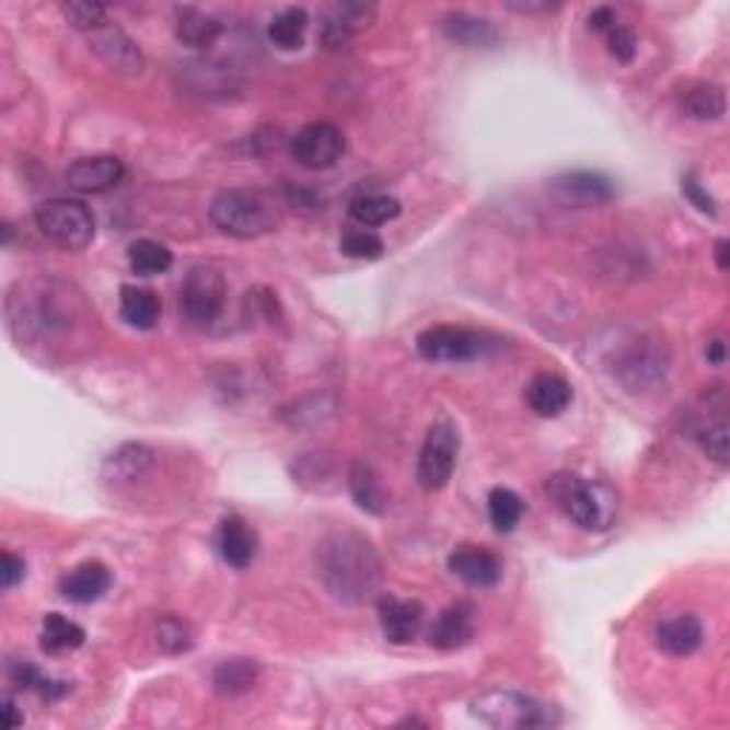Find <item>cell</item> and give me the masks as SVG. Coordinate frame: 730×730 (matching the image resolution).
<instances>
[{
    "mask_svg": "<svg viewBox=\"0 0 730 730\" xmlns=\"http://www.w3.org/2000/svg\"><path fill=\"white\" fill-rule=\"evenodd\" d=\"M317 573L334 600L360 605L380 588L383 565L366 536L337 531L317 545Z\"/></svg>",
    "mask_w": 730,
    "mask_h": 730,
    "instance_id": "obj_1",
    "label": "cell"
},
{
    "mask_svg": "<svg viewBox=\"0 0 730 730\" xmlns=\"http://www.w3.org/2000/svg\"><path fill=\"white\" fill-rule=\"evenodd\" d=\"M211 223L229 237L254 240L271 234L280 225L282 209L275 195L257 188H225L211 200Z\"/></svg>",
    "mask_w": 730,
    "mask_h": 730,
    "instance_id": "obj_2",
    "label": "cell"
},
{
    "mask_svg": "<svg viewBox=\"0 0 730 730\" xmlns=\"http://www.w3.org/2000/svg\"><path fill=\"white\" fill-rule=\"evenodd\" d=\"M548 494L557 499L565 517L579 529L605 531L616 517V494L602 483H588L577 474H557L548 479Z\"/></svg>",
    "mask_w": 730,
    "mask_h": 730,
    "instance_id": "obj_3",
    "label": "cell"
},
{
    "mask_svg": "<svg viewBox=\"0 0 730 730\" xmlns=\"http://www.w3.org/2000/svg\"><path fill=\"white\" fill-rule=\"evenodd\" d=\"M35 223L55 246L66 252H80L94 240V215L80 200L55 197L35 209Z\"/></svg>",
    "mask_w": 730,
    "mask_h": 730,
    "instance_id": "obj_4",
    "label": "cell"
},
{
    "mask_svg": "<svg viewBox=\"0 0 730 730\" xmlns=\"http://www.w3.org/2000/svg\"><path fill=\"white\" fill-rule=\"evenodd\" d=\"M471 710L479 722L491 725V728H545L551 725L545 705L520 694V691H506V687H494V691L479 694L471 702Z\"/></svg>",
    "mask_w": 730,
    "mask_h": 730,
    "instance_id": "obj_5",
    "label": "cell"
},
{
    "mask_svg": "<svg viewBox=\"0 0 730 730\" xmlns=\"http://www.w3.org/2000/svg\"><path fill=\"white\" fill-rule=\"evenodd\" d=\"M460 456V431L454 422L440 420L428 428L422 442L420 460H417V483L426 491H442L451 483Z\"/></svg>",
    "mask_w": 730,
    "mask_h": 730,
    "instance_id": "obj_6",
    "label": "cell"
},
{
    "mask_svg": "<svg viewBox=\"0 0 730 730\" xmlns=\"http://www.w3.org/2000/svg\"><path fill=\"white\" fill-rule=\"evenodd\" d=\"M494 348L488 334L463 326H431L417 337V351L431 362H471Z\"/></svg>",
    "mask_w": 730,
    "mask_h": 730,
    "instance_id": "obj_7",
    "label": "cell"
},
{
    "mask_svg": "<svg viewBox=\"0 0 730 730\" xmlns=\"http://www.w3.org/2000/svg\"><path fill=\"white\" fill-rule=\"evenodd\" d=\"M225 305V280L209 266H195L183 280L181 309L195 326H209Z\"/></svg>",
    "mask_w": 730,
    "mask_h": 730,
    "instance_id": "obj_8",
    "label": "cell"
},
{
    "mask_svg": "<svg viewBox=\"0 0 730 730\" xmlns=\"http://www.w3.org/2000/svg\"><path fill=\"white\" fill-rule=\"evenodd\" d=\"M548 195L568 209H593V206H605L616 197V188L611 177L600 172H563L548 181Z\"/></svg>",
    "mask_w": 730,
    "mask_h": 730,
    "instance_id": "obj_9",
    "label": "cell"
},
{
    "mask_svg": "<svg viewBox=\"0 0 730 730\" xmlns=\"http://www.w3.org/2000/svg\"><path fill=\"white\" fill-rule=\"evenodd\" d=\"M346 152V138L328 120H314V124L303 126L291 140V154L300 166L311 169V172H323L332 169L337 160Z\"/></svg>",
    "mask_w": 730,
    "mask_h": 730,
    "instance_id": "obj_10",
    "label": "cell"
},
{
    "mask_svg": "<svg viewBox=\"0 0 730 730\" xmlns=\"http://www.w3.org/2000/svg\"><path fill=\"white\" fill-rule=\"evenodd\" d=\"M86 35L92 49L97 51V58H101L106 66H112L115 72L124 74L143 72V55H140V49L135 46V40L117 26V23L109 21V18L97 23L94 30H89Z\"/></svg>",
    "mask_w": 730,
    "mask_h": 730,
    "instance_id": "obj_11",
    "label": "cell"
},
{
    "mask_svg": "<svg viewBox=\"0 0 730 730\" xmlns=\"http://www.w3.org/2000/svg\"><path fill=\"white\" fill-rule=\"evenodd\" d=\"M124 160L115 158V154H94V158L74 160L66 172V183L74 192H83V195H101V192H109L124 181Z\"/></svg>",
    "mask_w": 730,
    "mask_h": 730,
    "instance_id": "obj_12",
    "label": "cell"
},
{
    "mask_svg": "<svg viewBox=\"0 0 730 730\" xmlns=\"http://www.w3.org/2000/svg\"><path fill=\"white\" fill-rule=\"evenodd\" d=\"M376 614H380V628H383L385 639L394 645H408L422 628L426 611L420 602L414 600H397V596H380L376 602Z\"/></svg>",
    "mask_w": 730,
    "mask_h": 730,
    "instance_id": "obj_13",
    "label": "cell"
},
{
    "mask_svg": "<svg viewBox=\"0 0 730 730\" xmlns=\"http://www.w3.org/2000/svg\"><path fill=\"white\" fill-rule=\"evenodd\" d=\"M449 568L471 588H494L502 579V559L479 545H460L449 557Z\"/></svg>",
    "mask_w": 730,
    "mask_h": 730,
    "instance_id": "obj_14",
    "label": "cell"
},
{
    "mask_svg": "<svg viewBox=\"0 0 730 730\" xmlns=\"http://www.w3.org/2000/svg\"><path fill=\"white\" fill-rule=\"evenodd\" d=\"M471 637H474V607L468 602L442 607L428 630V642L437 651H456V648L468 645Z\"/></svg>",
    "mask_w": 730,
    "mask_h": 730,
    "instance_id": "obj_15",
    "label": "cell"
},
{
    "mask_svg": "<svg viewBox=\"0 0 730 730\" xmlns=\"http://www.w3.org/2000/svg\"><path fill=\"white\" fill-rule=\"evenodd\" d=\"M112 588V571L103 563H83L60 579V593L74 605L97 602Z\"/></svg>",
    "mask_w": 730,
    "mask_h": 730,
    "instance_id": "obj_16",
    "label": "cell"
},
{
    "mask_svg": "<svg viewBox=\"0 0 730 730\" xmlns=\"http://www.w3.org/2000/svg\"><path fill=\"white\" fill-rule=\"evenodd\" d=\"M218 548L223 563L243 571V568H248V565L254 563V557H257V534H254V529L246 520L225 517L218 531Z\"/></svg>",
    "mask_w": 730,
    "mask_h": 730,
    "instance_id": "obj_17",
    "label": "cell"
},
{
    "mask_svg": "<svg viewBox=\"0 0 730 730\" xmlns=\"http://www.w3.org/2000/svg\"><path fill=\"white\" fill-rule=\"evenodd\" d=\"M525 399H529L531 412L540 414V417H559L571 405L573 391L565 376L543 371V374H536L529 383Z\"/></svg>",
    "mask_w": 730,
    "mask_h": 730,
    "instance_id": "obj_18",
    "label": "cell"
},
{
    "mask_svg": "<svg viewBox=\"0 0 730 730\" xmlns=\"http://www.w3.org/2000/svg\"><path fill=\"white\" fill-rule=\"evenodd\" d=\"M702 639H705V630L694 614L668 616L657 628V645L671 657H691L694 651H699Z\"/></svg>",
    "mask_w": 730,
    "mask_h": 730,
    "instance_id": "obj_19",
    "label": "cell"
},
{
    "mask_svg": "<svg viewBox=\"0 0 730 730\" xmlns=\"http://www.w3.org/2000/svg\"><path fill=\"white\" fill-rule=\"evenodd\" d=\"M442 32L449 40L460 46H468V49H491L499 44V32L494 30L491 21L485 18L465 15V12H451V15L442 18Z\"/></svg>",
    "mask_w": 730,
    "mask_h": 730,
    "instance_id": "obj_20",
    "label": "cell"
},
{
    "mask_svg": "<svg viewBox=\"0 0 730 730\" xmlns=\"http://www.w3.org/2000/svg\"><path fill=\"white\" fill-rule=\"evenodd\" d=\"M348 491L366 513L380 517L389 508V494L383 488V479L369 463H355L348 468Z\"/></svg>",
    "mask_w": 730,
    "mask_h": 730,
    "instance_id": "obj_21",
    "label": "cell"
},
{
    "mask_svg": "<svg viewBox=\"0 0 730 730\" xmlns=\"http://www.w3.org/2000/svg\"><path fill=\"white\" fill-rule=\"evenodd\" d=\"M680 106L694 120H719L725 115V89L716 83H687L680 92Z\"/></svg>",
    "mask_w": 730,
    "mask_h": 730,
    "instance_id": "obj_22",
    "label": "cell"
},
{
    "mask_svg": "<svg viewBox=\"0 0 730 730\" xmlns=\"http://www.w3.org/2000/svg\"><path fill=\"white\" fill-rule=\"evenodd\" d=\"M374 9L362 7V3H340L328 12L326 23H323V44L337 49V46L348 44V37L355 35L360 26L371 21Z\"/></svg>",
    "mask_w": 730,
    "mask_h": 730,
    "instance_id": "obj_23",
    "label": "cell"
},
{
    "mask_svg": "<svg viewBox=\"0 0 730 730\" xmlns=\"http://www.w3.org/2000/svg\"><path fill=\"white\" fill-rule=\"evenodd\" d=\"M120 317L131 328L149 332L158 326L160 320V297L152 289H140V286H124L120 289Z\"/></svg>",
    "mask_w": 730,
    "mask_h": 730,
    "instance_id": "obj_24",
    "label": "cell"
},
{
    "mask_svg": "<svg viewBox=\"0 0 730 730\" xmlns=\"http://www.w3.org/2000/svg\"><path fill=\"white\" fill-rule=\"evenodd\" d=\"M223 23L218 18L206 15L200 9H177V37L181 44L192 46V49H211L218 44Z\"/></svg>",
    "mask_w": 730,
    "mask_h": 730,
    "instance_id": "obj_25",
    "label": "cell"
},
{
    "mask_svg": "<svg viewBox=\"0 0 730 730\" xmlns=\"http://www.w3.org/2000/svg\"><path fill=\"white\" fill-rule=\"evenodd\" d=\"M211 682H215V691L223 696L246 694V691L254 687V682H257V662L243 657L225 659V662H220V665L215 668Z\"/></svg>",
    "mask_w": 730,
    "mask_h": 730,
    "instance_id": "obj_26",
    "label": "cell"
},
{
    "mask_svg": "<svg viewBox=\"0 0 730 730\" xmlns=\"http://www.w3.org/2000/svg\"><path fill=\"white\" fill-rule=\"evenodd\" d=\"M83 642H86V630L80 628L78 622H72L63 614H46L44 628H40V645H44V651H78Z\"/></svg>",
    "mask_w": 730,
    "mask_h": 730,
    "instance_id": "obj_27",
    "label": "cell"
},
{
    "mask_svg": "<svg viewBox=\"0 0 730 730\" xmlns=\"http://www.w3.org/2000/svg\"><path fill=\"white\" fill-rule=\"evenodd\" d=\"M348 211L362 225H385L399 218L403 206H399L397 197L383 195V192H369V195H357Z\"/></svg>",
    "mask_w": 730,
    "mask_h": 730,
    "instance_id": "obj_28",
    "label": "cell"
},
{
    "mask_svg": "<svg viewBox=\"0 0 730 730\" xmlns=\"http://www.w3.org/2000/svg\"><path fill=\"white\" fill-rule=\"evenodd\" d=\"M174 263V254L169 252V246L158 243V240H135L129 246V266L135 275L140 277H154V275H166Z\"/></svg>",
    "mask_w": 730,
    "mask_h": 730,
    "instance_id": "obj_29",
    "label": "cell"
},
{
    "mask_svg": "<svg viewBox=\"0 0 730 730\" xmlns=\"http://www.w3.org/2000/svg\"><path fill=\"white\" fill-rule=\"evenodd\" d=\"M305 30H309V12L300 7L282 9L280 15H275V21L268 23V37L277 49H300L303 46Z\"/></svg>",
    "mask_w": 730,
    "mask_h": 730,
    "instance_id": "obj_30",
    "label": "cell"
},
{
    "mask_svg": "<svg viewBox=\"0 0 730 730\" xmlns=\"http://www.w3.org/2000/svg\"><path fill=\"white\" fill-rule=\"evenodd\" d=\"M522 513H525V502L517 491L511 488H494L488 494V517H491V525L499 531V534H511L517 525H520Z\"/></svg>",
    "mask_w": 730,
    "mask_h": 730,
    "instance_id": "obj_31",
    "label": "cell"
},
{
    "mask_svg": "<svg viewBox=\"0 0 730 730\" xmlns=\"http://www.w3.org/2000/svg\"><path fill=\"white\" fill-rule=\"evenodd\" d=\"M149 463H152V451L146 445H124L106 460V477L129 483V479H138L149 468Z\"/></svg>",
    "mask_w": 730,
    "mask_h": 730,
    "instance_id": "obj_32",
    "label": "cell"
},
{
    "mask_svg": "<svg viewBox=\"0 0 730 730\" xmlns=\"http://www.w3.org/2000/svg\"><path fill=\"white\" fill-rule=\"evenodd\" d=\"M696 442H699V449L716 460L719 465H728L730 460V428L725 417H716V420H708L705 426L696 428Z\"/></svg>",
    "mask_w": 730,
    "mask_h": 730,
    "instance_id": "obj_33",
    "label": "cell"
},
{
    "mask_svg": "<svg viewBox=\"0 0 730 730\" xmlns=\"http://www.w3.org/2000/svg\"><path fill=\"white\" fill-rule=\"evenodd\" d=\"M340 248L343 254L355 257V260H380L385 252V243L369 229H351V232L343 234Z\"/></svg>",
    "mask_w": 730,
    "mask_h": 730,
    "instance_id": "obj_34",
    "label": "cell"
},
{
    "mask_svg": "<svg viewBox=\"0 0 730 730\" xmlns=\"http://www.w3.org/2000/svg\"><path fill=\"white\" fill-rule=\"evenodd\" d=\"M158 645L166 653H183L192 648V630L183 619L177 616H166V619L158 625Z\"/></svg>",
    "mask_w": 730,
    "mask_h": 730,
    "instance_id": "obj_35",
    "label": "cell"
},
{
    "mask_svg": "<svg viewBox=\"0 0 730 730\" xmlns=\"http://www.w3.org/2000/svg\"><path fill=\"white\" fill-rule=\"evenodd\" d=\"M63 15L69 18L74 30L89 32L101 21H106V7L101 3H63Z\"/></svg>",
    "mask_w": 730,
    "mask_h": 730,
    "instance_id": "obj_36",
    "label": "cell"
},
{
    "mask_svg": "<svg viewBox=\"0 0 730 730\" xmlns=\"http://www.w3.org/2000/svg\"><path fill=\"white\" fill-rule=\"evenodd\" d=\"M605 40H607V51H611L619 63H630L634 55H637V37H634V32L630 30H625L622 23H614V26L605 32Z\"/></svg>",
    "mask_w": 730,
    "mask_h": 730,
    "instance_id": "obj_37",
    "label": "cell"
},
{
    "mask_svg": "<svg viewBox=\"0 0 730 730\" xmlns=\"http://www.w3.org/2000/svg\"><path fill=\"white\" fill-rule=\"evenodd\" d=\"M682 195L694 202L702 215H710V218H716V200L708 195V192H705V188H702V183L696 181L694 172H687L685 177H682Z\"/></svg>",
    "mask_w": 730,
    "mask_h": 730,
    "instance_id": "obj_38",
    "label": "cell"
},
{
    "mask_svg": "<svg viewBox=\"0 0 730 730\" xmlns=\"http://www.w3.org/2000/svg\"><path fill=\"white\" fill-rule=\"evenodd\" d=\"M23 577H26V563L15 557L12 551H3V559H0V586H3V591H12Z\"/></svg>",
    "mask_w": 730,
    "mask_h": 730,
    "instance_id": "obj_39",
    "label": "cell"
},
{
    "mask_svg": "<svg viewBox=\"0 0 730 730\" xmlns=\"http://www.w3.org/2000/svg\"><path fill=\"white\" fill-rule=\"evenodd\" d=\"M9 676H12L15 685L26 687V691H37V685L44 682V673L37 671L32 662H12V665H9Z\"/></svg>",
    "mask_w": 730,
    "mask_h": 730,
    "instance_id": "obj_40",
    "label": "cell"
},
{
    "mask_svg": "<svg viewBox=\"0 0 730 730\" xmlns=\"http://www.w3.org/2000/svg\"><path fill=\"white\" fill-rule=\"evenodd\" d=\"M588 23H591L593 32H600V35H605V32L611 30L614 23H619V18L614 15V9H611V7H600V9H593L591 18H588Z\"/></svg>",
    "mask_w": 730,
    "mask_h": 730,
    "instance_id": "obj_41",
    "label": "cell"
},
{
    "mask_svg": "<svg viewBox=\"0 0 730 730\" xmlns=\"http://www.w3.org/2000/svg\"><path fill=\"white\" fill-rule=\"evenodd\" d=\"M508 9H513V12H522V15H529V12H551V9H559V7L557 3H517V0H511Z\"/></svg>",
    "mask_w": 730,
    "mask_h": 730,
    "instance_id": "obj_42",
    "label": "cell"
},
{
    "mask_svg": "<svg viewBox=\"0 0 730 730\" xmlns=\"http://www.w3.org/2000/svg\"><path fill=\"white\" fill-rule=\"evenodd\" d=\"M716 266H719V271H728V268H730V243H728V240H716Z\"/></svg>",
    "mask_w": 730,
    "mask_h": 730,
    "instance_id": "obj_43",
    "label": "cell"
},
{
    "mask_svg": "<svg viewBox=\"0 0 730 730\" xmlns=\"http://www.w3.org/2000/svg\"><path fill=\"white\" fill-rule=\"evenodd\" d=\"M3 714H7V728H9V730L21 728V725H23V716L18 714L15 702H12V699H3Z\"/></svg>",
    "mask_w": 730,
    "mask_h": 730,
    "instance_id": "obj_44",
    "label": "cell"
},
{
    "mask_svg": "<svg viewBox=\"0 0 730 730\" xmlns=\"http://www.w3.org/2000/svg\"><path fill=\"white\" fill-rule=\"evenodd\" d=\"M708 360L714 362V366H722V362H725V340H722V337H716V340L708 343Z\"/></svg>",
    "mask_w": 730,
    "mask_h": 730,
    "instance_id": "obj_45",
    "label": "cell"
}]
</instances>
